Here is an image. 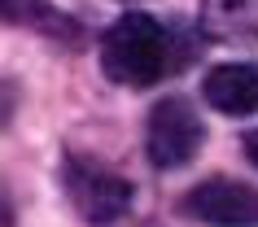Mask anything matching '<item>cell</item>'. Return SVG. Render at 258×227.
I'll list each match as a JSON object with an SVG mask.
<instances>
[{
    "label": "cell",
    "mask_w": 258,
    "mask_h": 227,
    "mask_svg": "<svg viewBox=\"0 0 258 227\" xmlns=\"http://www.w3.org/2000/svg\"><path fill=\"white\" fill-rule=\"evenodd\" d=\"M101 66L122 88H153L171 70V35L149 14H122L101 40Z\"/></svg>",
    "instance_id": "obj_1"
},
{
    "label": "cell",
    "mask_w": 258,
    "mask_h": 227,
    "mask_svg": "<svg viewBox=\"0 0 258 227\" xmlns=\"http://www.w3.org/2000/svg\"><path fill=\"white\" fill-rule=\"evenodd\" d=\"M61 184H66L70 205H75L88 223H96V227L122 218L127 205H132V188H127V179H118L114 171H105V166L79 158V153L66 158V166H61Z\"/></svg>",
    "instance_id": "obj_2"
},
{
    "label": "cell",
    "mask_w": 258,
    "mask_h": 227,
    "mask_svg": "<svg viewBox=\"0 0 258 227\" xmlns=\"http://www.w3.org/2000/svg\"><path fill=\"white\" fill-rule=\"evenodd\" d=\"M202 140H206V127H202V118L192 114L188 101L171 96L162 105H153L145 148H149V162L158 171H179V166H188V162L197 158Z\"/></svg>",
    "instance_id": "obj_3"
},
{
    "label": "cell",
    "mask_w": 258,
    "mask_h": 227,
    "mask_svg": "<svg viewBox=\"0 0 258 227\" xmlns=\"http://www.w3.org/2000/svg\"><path fill=\"white\" fill-rule=\"evenodd\" d=\"M184 210L206 227H258V192L236 179H206L184 197Z\"/></svg>",
    "instance_id": "obj_4"
},
{
    "label": "cell",
    "mask_w": 258,
    "mask_h": 227,
    "mask_svg": "<svg viewBox=\"0 0 258 227\" xmlns=\"http://www.w3.org/2000/svg\"><path fill=\"white\" fill-rule=\"evenodd\" d=\"M206 105L219 109V114H254L258 109V61H228V66H215L202 83Z\"/></svg>",
    "instance_id": "obj_5"
},
{
    "label": "cell",
    "mask_w": 258,
    "mask_h": 227,
    "mask_svg": "<svg viewBox=\"0 0 258 227\" xmlns=\"http://www.w3.org/2000/svg\"><path fill=\"white\" fill-rule=\"evenodd\" d=\"M202 18L215 35H258V0H202Z\"/></svg>",
    "instance_id": "obj_6"
},
{
    "label": "cell",
    "mask_w": 258,
    "mask_h": 227,
    "mask_svg": "<svg viewBox=\"0 0 258 227\" xmlns=\"http://www.w3.org/2000/svg\"><path fill=\"white\" fill-rule=\"evenodd\" d=\"M245 153H249V162L258 166V131H249V135H245Z\"/></svg>",
    "instance_id": "obj_7"
}]
</instances>
